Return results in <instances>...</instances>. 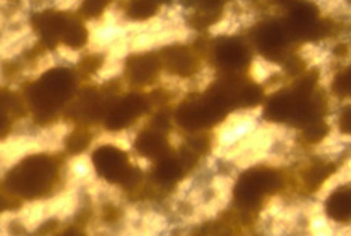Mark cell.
<instances>
[{
    "mask_svg": "<svg viewBox=\"0 0 351 236\" xmlns=\"http://www.w3.org/2000/svg\"><path fill=\"white\" fill-rule=\"evenodd\" d=\"M75 91V75L65 68L44 73L28 89V102L40 123L53 120L56 112L69 101Z\"/></svg>",
    "mask_w": 351,
    "mask_h": 236,
    "instance_id": "6da1fadb",
    "label": "cell"
},
{
    "mask_svg": "<svg viewBox=\"0 0 351 236\" xmlns=\"http://www.w3.org/2000/svg\"><path fill=\"white\" fill-rule=\"evenodd\" d=\"M58 167L49 156H31L16 165L7 176L5 186L16 196L36 199L52 189Z\"/></svg>",
    "mask_w": 351,
    "mask_h": 236,
    "instance_id": "7a4b0ae2",
    "label": "cell"
},
{
    "mask_svg": "<svg viewBox=\"0 0 351 236\" xmlns=\"http://www.w3.org/2000/svg\"><path fill=\"white\" fill-rule=\"evenodd\" d=\"M280 188V178L274 170L253 169L245 174L235 188V198L241 206H254L265 193H274Z\"/></svg>",
    "mask_w": 351,
    "mask_h": 236,
    "instance_id": "3957f363",
    "label": "cell"
},
{
    "mask_svg": "<svg viewBox=\"0 0 351 236\" xmlns=\"http://www.w3.org/2000/svg\"><path fill=\"white\" fill-rule=\"evenodd\" d=\"M149 104L141 94H130L120 102L114 104L106 112V126L110 131H120L132 125L139 115L147 110Z\"/></svg>",
    "mask_w": 351,
    "mask_h": 236,
    "instance_id": "277c9868",
    "label": "cell"
},
{
    "mask_svg": "<svg viewBox=\"0 0 351 236\" xmlns=\"http://www.w3.org/2000/svg\"><path fill=\"white\" fill-rule=\"evenodd\" d=\"M93 163L97 175L109 183H120L130 169L128 157L121 149L114 146H102L93 154Z\"/></svg>",
    "mask_w": 351,
    "mask_h": 236,
    "instance_id": "5b68a950",
    "label": "cell"
},
{
    "mask_svg": "<svg viewBox=\"0 0 351 236\" xmlns=\"http://www.w3.org/2000/svg\"><path fill=\"white\" fill-rule=\"evenodd\" d=\"M70 20V15L64 12H40L33 18V26L36 33L40 36L43 44L49 49H53L62 40L65 26Z\"/></svg>",
    "mask_w": 351,
    "mask_h": 236,
    "instance_id": "8992f818",
    "label": "cell"
},
{
    "mask_svg": "<svg viewBox=\"0 0 351 236\" xmlns=\"http://www.w3.org/2000/svg\"><path fill=\"white\" fill-rule=\"evenodd\" d=\"M160 65V57L154 56V54L132 56L127 60L128 80L139 86L149 84L157 78V75H159Z\"/></svg>",
    "mask_w": 351,
    "mask_h": 236,
    "instance_id": "52a82bcc",
    "label": "cell"
},
{
    "mask_svg": "<svg viewBox=\"0 0 351 236\" xmlns=\"http://www.w3.org/2000/svg\"><path fill=\"white\" fill-rule=\"evenodd\" d=\"M160 63H164L170 73L183 76V78L191 76L197 68L195 54L183 45H172V47L165 49L160 54Z\"/></svg>",
    "mask_w": 351,
    "mask_h": 236,
    "instance_id": "ba28073f",
    "label": "cell"
},
{
    "mask_svg": "<svg viewBox=\"0 0 351 236\" xmlns=\"http://www.w3.org/2000/svg\"><path fill=\"white\" fill-rule=\"evenodd\" d=\"M215 58H217V63L225 70L235 71L240 70L250 60V56H247L246 47L243 45L238 39L227 38L222 39L215 47Z\"/></svg>",
    "mask_w": 351,
    "mask_h": 236,
    "instance_id": "9c48e42d",
    "label": "cell"
},
{
    "mask_svg": "<svg viewBox=\"0 0 351 236\" xmlns=\"http://www.w3.org/2000/svg\"><path fill=\"white\" fill-rule=\"evenodd\" d=\"M134 148H136V151L144 157L159 158L167 152V141H165L164 134H162L160 131L147 130L138 136Z\"/></svg>",
    "mask_w": 351,
    "mask_h": 236,
    "instance_id": "30bf717a",
    "label": "cell"
},
{
    "mask_svg": "<svg viewBox=\"0 0 351 236\" xmlns=\"http://www.w3.org/2000/svg\"><path fill=\"white\" fill-rule=\"evenodd\" d=\"M296 97L295 94H276L267 106L264 115L271 121H287L293 115Z\"/></svg>",
    "mask_w": 351,
    "mask_h": 236,
    "instance_id": "8fae6325",
    "label": "cell"
},
{
    "mask_svg": "<svg viewBox=\"0 0 351 236\" xmlns=\"http://www.w3.org/2000/svg\"><path fill=\"white\" fill-rule=\"evenodd\" d=\"M351 194L348 188H340L332 193V196L327 199L326 211L330 219L337 222H348L351 211Z\"/></svg>",
    "mask_w": 351,
    "mask_h": 236,
    "instance_id": "7c38bea8",
    "label": "cell"
},
{
    "mask_svg": "<svg viewBox=\"0 0 351 236\" xmlns=\"http://www.w3.org/2000/svg\"><path fill=\"white\" fill-rule=\"evenodd\" d=\"M154 175L157 181H160V183H175V181H178L183 175L182 162H180V158L170 157L167 156V152H165L164 156L157 158Z\"/></svg>",
    "mask_w": 351,
    "mask_h": 236,
    "instance_id": "4fadbf2b",
    "label": "cell"
},
{
    "mask_svg": "<svg viewBox=\"0 0 351 236\" xmlns=\"http://www.w3.org/2000/svg\"><path fill=\"white\" fill-rule=\"evenodd\" d=\"M62 43L69 45L70 49H81L88 43V30L84 25L76 18L70 16L69 23H66L64 36H62Z\"/></svg>",
    "mask_w": 351,
    "mask_h": 236,
    "instance_id": "5bb4252c",
    "label": "cell"
},
{
    "mask_svg": "<svg viewBox=\"0 0 351 236\" xmlns=\"http://www.w3.org/2000/svg\"><path fill=\"white\" fill-rule=\"evenodd\" d=\"M26 112L25 102L5 88H0V115L23 117Z\"/></svg>",
    "mask_w": 351,
    "mask_h": 236,
    "instance_id": "9a60e30c",
    "label": "cell"
},
{
    "mask_svg": "<svg viewBox=\"0 0 351 236\" xmlns=\"http://www.w3.org/2000/svg\"><path fill=\"white\" fill-rule=\"evenodd\" d=\"M264 97V91L259 84L250 83V84H241L238 89L235 102L245 107H256L261 104Z\"/></svg>",
    "mask_w": 351,
    "mask_h": 236,
    "instance_id": "2e32d148",
    "label": "cell"
},
{
    "mask_svg": "<svg viewBox=\"0 0 351 236\" xmlns=\"http://www.w3.org/2000/svg\"><path fill=\"white\" fill-rule=\"evenodd\" d=\"M156 12H157L156 0H133L127 10L128 16L136 21L149 20L151 16L156 15Z\"/></svg>",
    "mask_w": 351,
    "mask_h": 236,
    "instance_id": "e0dca14e",
    "label": "cell"
},
{
    "mask_svg": "<svg viewBox=\"0 0 351 236\" xmlns=\"http://www.w3.org/2000/svg\"><path fill=\"white\" fill-rule=\"evenodd\" d=\"M89 143H91V133L84 128H78L69 134V138L65 141V146L70 154H81L86 151Z\"/></svg>",
    "mask_w": 351,
    "mask_h": 236,
    "instance_id": "ac0fdd59",
    "label": "cell"
},
{
    "mask_svg": "<svg viewBox=\"0 0 351 236\" xmlns=\"http://www.w3.org/2000/svg\"><path fill=\"white\" fill-rule=\"evenodd\" d=\"M328 134V126L324 123L322 120H316L308 123L304 130V138L309 141V143H319Z\"/></svg>",
    "mask_w": 351,
    "mask_h": 236,
    "instance_id": "d6986e66",
    "label": "cell"
},
{
    "mask_svg": "<svg viewBox=\"0 0 351 236\" xmlns=\"http://www.w3.org/2000/svg\"><path fill=\"white\" fill-rule=\"evenodd\" d=\"M109 0H84L81 5V13L86 18H97L106 10Z\"/></svg>",
    "mask_w": 351,
    "mask_h": 236,
    "instance_id": "ffe728a7",
    "label": "cell"
},
{
    "mask_svg": "<svg viewBox=\"0 0 351 236\" xmlns=\"http://www.w3.org/2000/svg\"><path fill=\"white\" fill-rule=\"evenodd\" d=\"M350 86H351V80H350V71L346 70L343 73H340L337 76L335 81H334V89H335V94H339V96L345 97L350 94Z\"/></svg>",
    "mask_w": 351,
    "mask_h": 236,
    "instance_id": "44dd1931",
    "label": "cell"
},
{
    "mask_svg": "<svg viewBox=\"0 0 351 236\" xmlns=\"http://www.w3.org/2000/svg\"><path fill=\"white\" fill-rule=\"evenodd\" d=\"M330 175V170L327 169V167H316V169H313L311 172H309L308 175V183L313 186V188H317L319 185L322 183L324 180L327 178V176Z\"/></svg>",
    "mask_w": 351,
    "mask_h": 236,
    "instance_id": "7402d4cb",
    "label": "cell"
},
{
    "mask_svg": "<svg viewBox=\"0 0 351 236\" xmlns=\"http://www.w3.org/2000/svg\"><path fill=\"white\" fill-rule=\"evenodd\" d=\"M20 207V201H18L15 193H2L0 191V214L3 211H10V209Z\"/></svg>",
    "mask_w": 351,
    "mask_h": 236,
    "instance_id": "603a6c76",
    "label": "cell"
},
{
    "mask_svg": "<svg viewBox=\"0 0 351 236\" xmlns=\"http://www.w3.org/2000/svg\"><path fill=\"white\" fill-rule=\"evenodd\" d=\"M101 65H102V58L97 56H91V57H86L83 62H81L80 70L83 71L84 75H91L96 70H99Z\"/></svg>",
    "mask_w": 351,
    "mask_h": 236,
    "instance_id": "cb8c5ba5",
    "label": "cell"
},
{
    "mask_svg": "<svg viewBox=\"0 0 351 236\" xmlns=\"http://www.w3.org/2000/svg\"><path fill=\"white\" fill-rule=\"evenodd\" d=\"M223 0H195V5L201 12H219Z\"/></svg>",
    "mask_w": 351,
    "mask_h": 236,
    "instance_id": "d4e9b609",
    "label": "cell"
},
{
    "mask_svg": "<svg viewBox=\"0 0 351 236\" xmlns=\"http://www.w3.org/2000/svg\"><path fill=\"white\" fill-rule=\"evenodd\" d=\"M170 126L167 113H157L154 118V130L157 131H165Z\"/></svg>",
    "mask_w": 351,
    "mask_h": 236,
    "instance_id": "484cf974",
    "label": "cell"
},
{
    "mask_svg": "<svg viewBox=\"0 0 351 236\" xmlns=\"http://www.w3.org/2000/svg\"><path fill=\"white\" fill-rule=\"evenodd\" d=\"M340 130L341 133L348 134L351 131V110L350 108H346V110L343 112V115H341L340 118Z\"/></svg>",
    "mask_w": 351,
    "mask_h": 236,
    "instance_id": "4316f807",
    "label": "cell"
},
{
    "mask_svg": "<svg viewBox=\"0 0 351 236\" xmlns=\"http://www.w3.org/2000/svg\"><path fill=\"white\" fill-rule=\"evenodd\" d=\"M287 68H288V71H290L291 75H298L300 71L304 68V63H303V60H301V58L295 57L287 63Z\"/></svg>",
    "mask_w": 351,
    "mask_h": 236,
    "instance_id": "83f0119b",
    "label": "cell"
},
{
    "mask_svg": "<svg viewBox=\"0 0 351 236\" xmlns=\"http://www.w3.org/2000/svg\"><path fill=\"white\" fill-rule=\"evenodd\" d=\"M277 2H291V0H277Z\"/></svg>",
    "mask_w": 351,
    "mask_h": 236,
    "instance_id": "f1b7e54d",
    "label": "cell"
}]
</instances>
